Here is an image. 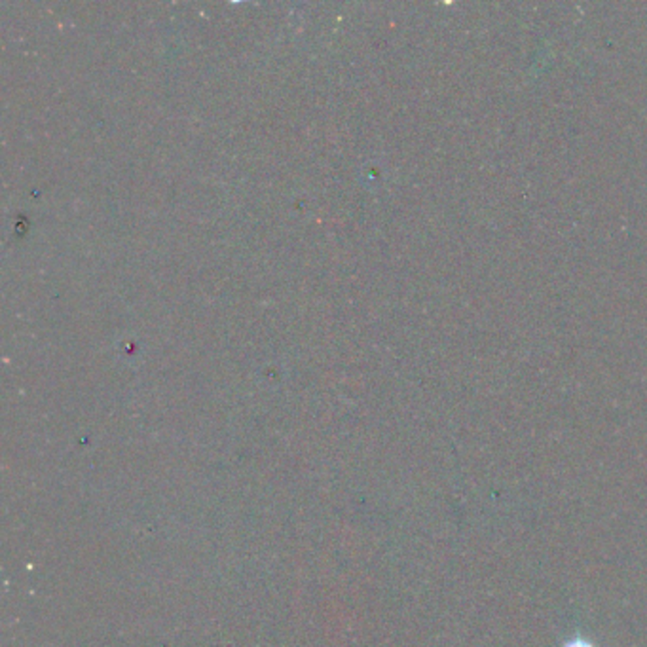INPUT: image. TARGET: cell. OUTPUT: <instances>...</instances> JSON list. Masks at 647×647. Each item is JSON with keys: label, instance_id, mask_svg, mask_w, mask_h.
I'll list each match as a JSON object with an SVG mask.
<instances>
[{"label": "cell", "instance_id": "1", "mask_svg": "<svg viewBox=\"0 0 647 647\" xmlns=\"http://www.w3.org/2000/svg\"><path fill=\"white\" fill-rule=\"evenodd\" d=\"M562 647H595V644L585 640V638H574V640L566 641Z\"/></svg>", "mask_w": 647, "mask_h": 647}]
</instances>
